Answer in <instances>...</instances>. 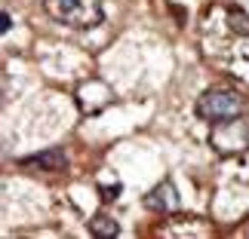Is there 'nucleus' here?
Listing matches in <instances>:
<instances>
[{
  "mask_svg": "<svg viewBox=\"0 0 249 239\" xmlns=\"http://www.w3.org/2000/svg\"><path fill=\"white\" fill-rule=\"evenodd\" d=\"M99 193H102V199H117V193H120V184H111V187H99Z\"/></svg>",
  "mask_w": 249,
  "mask_h": 239,
  "instance_id": "0eeeda50",
  "label": "nucleus"
},
{
  "mask_svg": "<svg viewBox=\"0 0 249 239\" xmlns=\"http://www.w3.org/2000/svg\"><path fill=\"white\" fill-rule=\"evenodd\" d=\"M9 28H13V18H9V13H0V34H6Z\"/></svg>",
  "mask_w": 249,
  "mask_h": 239,
  "instance_id": "6e6552de",
  "label": "nucleus"
},
{
  "mask_svg": "<svg viewBox=\"0 0 249 239\" xmlns=\"http://www.w3.org/2000/svg\"><path fill=\"white\" fill-rule=\"evenodd\" d=\"M89 233L102 236V239H114V236H120V224L114 221V218H108V215H99V218L89 221Z\"/></svg>",
  "mask_w": 249,
  "mask_h": 239,
  "instance_id": "39448f33",
  "label": "nucleus"
},
{
  "mask_svg": "<svg viewBox=\"0 0 249 239\" xmlns=\"http://www.w3.org/2000/svg\"><path fill=\"white\" fill-rule=\"evenodd\" d=\"M228 16H231V25H234L237 34H246L249 31V28H246V16L240 13V9H228Z\"/></svg>",
  "mask_w": 249,
  "mask_h": 239,
  "instance_id": "423d86ee",
  "label": "nucleus"
},
{
  "mask_svg": "<svg viewBox=\"0 0 249 239\" xmlns=\"http://www.w3.org/2000/svg\"><path fill=\"white\" fill-rule=\"evenodd\" d=\"M18 166L37 169V172H65L68 169V157H65L59 147H50V150H40V154H34V157L18 159Z\"/></svg>",
  "mask_w": 249,
  "mask_h": 239,
  "instance_id": "7ed1b4c3",
  "label": "nucleus"
},
{
  "mask_svg": "<svg viewBox=\"0 0 249 239\" xmlns=\"http://www.w3.org/2000/svg\"><path fill=\"white\" fill-rule=\"evenodd\" d=\"M240 113H243V98L234 89L215 86V89L203 92L197 101V117L209 123H234Z\"/></svg>",
  "mask_w": 249,
  "mask_h": 239,
  "instance_id": "f03ea898",
  "label": "nucleus"
},
{
  "mask_svg": "<svg viewBox=\"0 0 249 239\" xmlns=\"http://www.w3.org/2000/svg\"><path fill=\"white\" fill-rule=\"evenodd\" d=\"M145 206L151 208V212H163V215L176 212V208H178V190H176V184H172V181L157 184V187L145 196Z\"/></svg>",
  "mask_w": 249,
  "mask_h": 239,
  "instance_id": "20e7f679",
  "label": "nucleus"
},
{
  "mask_svg": "<svg viewBox=\"0 0 249 239\" xmlns=\"http://www.w3.org/2000/svg\"><path fill=\"white\" fill-rule=\"evenodd\" d=\"M43 9L59 25L77 28V31H89L105 22L102 0H43Z\"/></svg>",
  "mask_w": 249,
  "mask_h": 239,
  "instance_id": "f257e3e1",
  "label": "nucleus"
}]
</instances>
